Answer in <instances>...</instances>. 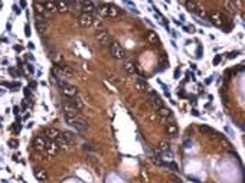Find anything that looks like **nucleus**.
Returning <instances> with one entry per match:
<instances>
[{
    "mask_svg": "<svg viewBox=\"0 0 245 183\" xmlns=\"http://www.w3.org/2000/svg\"><path fill=\"white\" fill-rule=\"evenodd\" d=\"M95 39L98 40V43L100 45H102V46H105V45H108L110 43V33L107 32V30H100V32H97V35H95Z\"/></svg>",
    "mask_w": 245,
    "mask_h": 183,
    "instance_id": "obj_5",
    "label": "nucleus"
},
{
    "mask_svg": "<svg viewBox=\"0 0 245 183\" xmlns=\"http://www.w3.org/2000/svg\"><path fill=\"white\" fill-rule=\"evenodd\" d=\"M123 69L127 72V74H130V75H133V74H136V65L133 63V61H128V59H125L124 62H123Z\"/></svg>",
    "mask_w": 245,
    "mask_h": 183,
    "instance_id": "obj_10",
    "label": "nucleus"
},
{
    "mask_svg": "<svg viewBox=\"0 0 245 183\" xmlns=\"http://www.w3.org/2000/svg\"><path fill=\"white\" fill-rule=\"evenodd\" d=\"M209 20L211 23L215 26H222L225 23V16L222 15L221 12H211L209 13Z\"/></svg>",
    "mask_w": 245,
    "mask_h": 183,
    "instance_id": "obj_4",
    "label": "nucleus"
},
{
    "mask_svg": "<svg viewBox=\"0 0 245 183\" xmlns=\"http://www.w3.org/2000/svg\"><path fill=\"white\" fill-rule=\"evenodd\" d=\"M59 130H56V128H53V127H48V128H45V135L48 137V139L51 140V141H55L58 137H59Z\"/></svg>",
    "mask_w": 245,
    "mask_h": 183,
    "instance_id": "obj_9",
    "label": "nucleus"
},
{
    "mask_svg": "<svg viewBox=\"0 0 245 183\" xmlns=\"http://www.w3.org/2000/svg\"><path fill=\"white\" fill-rule=\"evenodd\" d=\"M25 35H26L28 38L30 36V28H29V25H26V26H25Z\"/></svg>",
    "mask_w": 245,
    "mask_h": 183,
    "instance_id": "obj_32",
    "label": "nucleus"
},
{
    "mask_svg": "<svg viewBox=\"0 0 245 183\" xmlns=\"http://www.w3.org/2000/svg\"><path fill=\"white\" fill-rule=\"evenodd\" d=\"M92 25H95V28H97V29H98V28H101V29H102V23H101V22H95V20H94V23H92Z\"/></svg>",
    "mask_w": 245,
    "mask_h": 183,
    "instance_id": "obj_36",
    "label": "nucleus"
},
{
    "mask_svg": "<svg viewBox=\"0 0 245 183\" xmlns=\"http://www.w3.org/2000/svg\"><path fill=\"white\" fill-rule=\"evenodd\" d=\"M65 120H66V123H68L71 127H74V128L78 130V131H85V130L88 128L87 121L79 116V114H72V116H68V114H66V116H65Z\"/></svg>",
    "mask_w": 245,
    "mask_h": 183,
    "instance_id": "obj_1",
    "label": "nucleus"
},
{
    "mask_svg": "<svg viewBox=\"0 0 245 183\" xmlns=\"http://www.w3.org/2000/svg\"><path fill=\"white\" fill-rule=\"evenodd\" d=\"M26 69H28V71H29V72H30V74H32V72H33V71H35V69H33V66H32V65H30V63H26Z\"/></svg>",
    "mask_w": 245,
    "mask_h": 183,
    "instance_id": "obj_35",
    "label": "nucleus"
},
{
    "mask_svg": "<svg viewBox=\"0 0 245 183\" xmlns=\"http://www.w3.org/2000/svg\"><path fill=\"white\" fill-rule=\"evenodd\" d=\"M192 114H193V116H199V112H197L196 110H193V111H192Z\"/></svg>",
    "mask_w": 245,
    "mask_h": 183,
    "instance_id": "obj_44",
    "label": "nucleus"
},
{
    "mask_svg": "<svg viewBox=\"0 0 245 183\" xmlns=\"http://www.w3.org/2000/svg\"><path fill=\"white\" fill-rule=\"evenodd\" d=\"M33 147H35L38 151L45 150V147H46V139H45L43 135H36L35 140H33Z\"/></svg>",
    "mask_w": 245,
    "mask_h": 183,
    "instance_id": "obj_7",
    "label": "nucleus"
},
{
    "mask_svg": "<svg viewBox=\"0 0 245 183\" xmlns=\"http://www.w3.org/2000/svg\"><path fill=\"white\" fill-rule=\"evenodd\" d=\"M62 69H63V78H65V79H66V78H72L74 72H72V69H71L69 66L62 65Z\"/></svg>",
    "mask_w": 245,
    "mask_h": 183,
    "instance_id": "obj_23",
    "label": "nucleus"
},
{
    "mask_svg": "<svg viewBox=\"0 0 245 183\" xmlns=\"http://www.w3.org/2000/svg\"><path fill=\"white\" fill-rule=\"evenodd\" d=\"M136 89H137V91H144V89H146V85L137 82V84H136Z\"/></svg>",
    "mask_w": 245,
    "mask_h": 183,
    "instance_id": "obj_31",
    "label": "nucleus"
},
{
    "mask_svg": "<svg viewBox=\"0 0 245 183\" xmlns=\"http://www.w3.org/2000/svg\"><path fill=\"white\" fill-rule=\"evenodd\" d=\"M219 62H221V55H216L215 59H213V65H218Z\"/></svg>",
    "mask_w": 245,
    "mask_h": 183,
    "instance_id": "obj_34",
    "label": "nucleus"
},
{
    "mask_svg": "<svg viewBox=\"0 0 245 183\" xmlns=\"http://www.w3.org/2000/svg\"><path fill=\"white\" fill-rule=\"evenodd\" d=\"M45 151H46V154L48 156H56L58 154V151H59V149H58V146H56V143L55 141H46V147H45Z\"/></svg>",
    "mask_w": 245,
    "mask_h": 183,
    "instance_id": "obj_8",
    "label": "nucleus"
},
{
    "mask_svg": "<svg viewBox=\"0 0 245 183\" xmlns=\"http://www.w3.org/2000/svg\"><path fill=\"white\" fill-rule=\"evenodd\" d=\"M56 5H58V10L59 12H62V13L68 12V3H66V2H56Z\"/></svg>",
    "mask_w": 245,
    "mask_h": 183,
    "instance_id": "obj_26",
    "label": "nucleus"
},
{
    "mask_svg": "<svg viewBox=\"0 0 245 183\" xmlns=\"http://www.w3.org/2000/svg\"><path fill=\"white\" fill-rule=\"evenodd\" d=\"M62 135L65 137L66 140H74V139H75V135H74L71 131H63V133H62Z\"/></svg>",
    "mask_w": 245,
    "mask_h": 183,
    "instance_id": "obj_30",
    "label": "nucleus"
},
{
    "mask_svg": "<svg viewBox=\"0 0 245 183\" xmlns=\"http://www.w3.org/2000/svg\"><path fill=\"white\" fill-rule=\"evenodd\" d=\"M19 111H20V110H19V107H15V108H13V114H16V116L19 114Z\"/></svg>",
    "mask_w": 245,
    "mask_h": 183,
    "instance_id": "obj_40",
    "label": "nucleus"
},
{
    "mask_svg": "<svg viewBox=\"0 0 245 183\" xmlns=\"http://www.w3.org/2000/svg\"><path fill=\"white\" fill-rule=\"evenodd\" d=\"M108 7H110V5H101V6L98 7V13H100L102 17H107V16H108Z\"/></svg>",
    "mask_w": 245,
    "mask_h": 183,
    "instance_id": "obj_24",
    "label": "nucleus"
},
{
    "mask_svg": "<svg viewBox=\"0 0 245 183\" xmlns=\"http://www.w3.org/2000/svg\"><path fill=\"white\" fill-rule=\"evenodd\" d=\"M68 101L75 107V110H77V111H79V110H82V108H84V101H82L78 95H77V97H74V98H71V100H68Z\"/></svg>",
    "mask_w": 245,
    "mask_h": 183,
    "instance_id": "obj_16",
    "label": "nucleus"
},
{
    "mask_svg": "<svg viewBox=\"0 0 245 183\" xmlns=\"http://www.w3.org/2000/svg\"><path fill=\"white\" fill-rule=\"evenodd\" d=\"M7 144H9V147H10V149H17V147H19V140H16V139H10V140L7 141Z\"/></svg>",
    "mask_w": 245,
    "mask_h": 183,
    "instance_id": "obj_28",
    "label": "nucleus"
},
{
    "mask_svg": "<svg viewBox=\"0 0 245 183\" xmlns=\"http://www.w3.org/2000/svg\"><path fill=\"white\" fill-rule=\"evenodd\" d=\"M172 179H173V180H176L177 183H180V182H182V180H180L179 177H176V176H172Z\"/></svg>",
    "mask_w": 245,
    "mask_h": 183,
    "instance_id": "obj_42",
    "label": "nucleus"
},
{
    "mask_svg": "<svg viewBox=\"0 0 245 183\" xmlns=\"http://www.w3.org/2000/svg\"><path fill=\"white\" fill-rule=\"evenodd\" d=\"M225 9H227L229 13H235V12H236L235 3H234V2H225Z\"/></svg>",
    "mask_w": 245,
    "mask_h": 183,
    "instance_id": "obj_27",
    "label": "nucleus"
},
{
    "mask_svg": "<svg viewBox=\"0 0 245 183\" xmlns=\"http://www.w3.org/2000/svg\"><path fill=\"white\" fill-rule=\"evenodd\" d=\"M15 49H16V51H22V46H17V45H16V46H15Z\"/></svg>",
    "mask_w": 245,
    "mask_h": 183,
    "instance_id": "obj_45",
    "label": "nucleus"
},
{
    "mask_svg": "<svg viewBox=\"0 0 245 183\" xmlns=\"http://www.w3.org/2000/svg\"><path fill=\"white\" fill-rule=\"evenodd\" d=\"M43 7H45V10H46V12H51V13H53V12H56V10H58V5H56V2H45V3H43Z\"/></svg>",
    "mask_w": 245,
    "mask_h": 183,
    "instance_id": "obj_18",
    "label": "nucleus"
},
{
    "mask_svg": "<svg viewBox=\"0 0 245 183\" xmlns=\"http://www.w3.org/2000/svg\"><path fill=\"white\" fill-rule=\"evenodd\" d=\"M35 177L39 182H45V180H48V173H46V170H43V169H36L35 170Z\"/></svg>",
    "mask_w": 245,
    "mask_h": 183,
    "instance_id": "obj_17",
    "label": "nucleus"
},
{
    "mask_svg": "<svg viewBox=\"0 0 245 183\" xmlns=\"http://www.w3.org/2000/svg\"><path fill=\"white\" fill-rule=\"evenodd\" d=\"M197 58H202V49H200V46L197 48V55H196Z\"/></svg>",
    "mask_w": 245,
    "mask_h": 183,
    "instance_id": "obj_39",
    "label": "nucleus"
},
{
    "mask_svg": "<svg viewBox=\"0 0 245 183\" xmlns=\"http://www.w3.org/2000/svg\"><path fill=\"white\" fill-rule=\"evenodd\" d=\"M185 6H186L188 12H192V13H195V12H196V9H199L196 2H185Z\"/></svg>",
    "mask_w": 245,
    "mask_h": 183,
    "instance_id": "obj_22",
    "label": "nucleus"
},
{
    "mask_svg": "<svg viewBox=\"0 0 245 183\" xmlns=\"http://www.w3.org/2000/svg\"><path fill=\"white\" fill-rule=\"evenodd\" d=\"M78 23H79L81 28H90L94 23V16L88 15V13H81L78 16Z\"/></svg>",
    "mask_w": 245,
    "mask_h": 183,
    "instance_id": "obj_2",
    "label": "nucleus"
},
{
    "mask_svg": "<svg viewBox=\"0 0 245 183\" xmlns=\"http://www.w3.org/2000/svg\"><path fill=\"white\" fill-rule=\"evenodd\" d=\"M81 5H82V13L91 15L95 10V5L92 2H81Z\"/></svg>",
    "mask_w": 245,
    "mask_h": 183,
    "instance_id": "obj_14",
    "label": "nucleus"
},
{
    "mask_svg": "<svg viewBox=\"0 0 245 183\" xmlns=\"http://www.w3.org/2000/svg\"><path fill=\"white\" fill-rule=\"evenodd\" d=\"M62 92H63L66 97H68V98H74V97L78 95V88H77L75 85L68 84V85H65V87L62 88Z\"/></svg>",
    "mask_w": 245,
    "mask_h": 183,
    "instance_id": "obj_6",
    "label": "nucleus"
},
{
    "mask_svg": "<svg viewBox=\"0 0 245 183\" xmlns=\"http://www.w3.org/2000/svg\"><path fill=\"white\" fill-rule=\"evenodd\" d=\"M235 56H238V52H231V54L228 55V58H229V59H234Z\"/></svg>",
    "mask_w": 245,
    "mask_h": 183,
    "instance_id": "obj_37",
    "label": "nucleus"
},
{
    "mask_svg": "<svg viewBox=\"0 0 245 183\" xmlns=\"http://www.w3.org/2000/svg\"><path fill=\"white\" fill-rule=\"evenodd\" d=\"M146 39H147L149 43H157L159 42V36H157V33H156V32H149L147 36H146Z\"/></svg>",
    "mask_w": 245,
    "mask_h": 183,
    "instance_id": "obj_21",
    "label": "nucleus"
},
{
    "mask_svg": "<svg viewBox=\"0 0 245 183\" xmlns=\"http://www.w3.org/2000/svg\"><path fill=\"white\" fill-rule=\"evenodd\" d=\"M179 74H180V71H179V69H176V71H174V78H176V79H177V77H179Z\"/></svg>",
    "mask_w": 245,
    "mask_h": 183,
    "instance_id": "obj_41",
    "label": "nucleus"
},
{
    "mask_svg": "<svg viewBox=\"0 0 245 183\" xmlns=\"http://www.w3.org/2000/svg\"><path fill=\"white\" fill-rule=\"evenodd\" d=\"M13 12H15V13H17V15H19V13H20V12H22V10H20V9H19V6H16V5H15V6H13Z\"/></svg>",
    "mask_w": 245,
    "mask_h": 183,
    "instance_id": "obj_38",
    "label": "nucleus"
},
{
    "mask_svg": "<svg viewBox=\"0 0 245 183\" xmlns=\"http://www.w3.org/2000/svg\"><path fill=\"white\" fill-rule=\"evenodd\" d=\"M36 30H38V33L39 35H43V33H45L46 32V25H45V20H43L42 17H36Z\"/></svg>",
    "mask_w": 245,
    "mask_h": 183,
    "instance_id": "obj_11",
    "label": "nucleus"
},
{
    "mask_svg": "<svg viewBox=\"0 0 245 183\" xmlns=\"http://www.w3.org/2000/svg\"><path fill=\"white\" fill-rule=\"evenodd\" d=\"M13 160H15V162H17V160H19V156H17V154H13Z\"/></svg>",
    "mask_w": 245,
    "mask_h": 183,
    "instance_id": "obj_43",
    "label": "nucleus"
},
{
    "mask_svg": "<svg viewBox=\"0 0 245 183\" xmlns=\"http://www.w3.org/2000/svg\"><path fill=\"white\" fill-rule=\"evenodd\" d=\"M196 15H197V16H200V17H203V16H206L205 10H196Z\"/></svg>",
    "mask_w": 245,
    "mask_h": 183,
    "instance_id": "obj_33",
    "label": "nucleus"
},
{
    "mask_svg": "<svg viewBox=\"0 0 245 183\" xmlns=\"http://www.w3.org/2000/svg\"><path fill=\"white\" fill-rule=\"evenodd\" d=\"M55 143H56V146H58L59 150H66V149H68V140H66L65 137L62 135V133L59 134V137L55 140Z\"/></svg>",
    "mask_w": 245,
    "mask_h": 183,
    "instance_id": "obj_12",
    "label": "nucleus"
},
{
    "mask_svg": "<svg viewBox=\"0 0 245 183\" xmlns=\"http://www.w3.org/2000/svg\"><path fill=\"white\" fill-rule=\"evenodd\" d=\"M110 52H111V55H113L116 59L124 58V49L121 48V45L118 42H111V45H110Z\"/></svg>",
    "mask_w": 245,
    "mask_h": 183,
    "instance_id": "obj_3",
    "label": "nucleus"
},
{
    "mask_svg": "<svg viewBox=\"0 0 245 183\" xmlns=\"http://www.w3.org/2000/svg\"><path fill=\"white\" fill-rule=\"evenodd\" d=\"M166 133H167L169 135H176L177 133H179V128H177V126H176L174 123H172V124H167Z\"/></svg>",
    "mask_w": 245,
    "mask_h": 183,
    "instance_id": "obj_19",
    "label": "nucleus"
},
{
    "mask_svg": "<svg viewBox=\"0 0 245 183\" xmlns=\"http://www.w3.org/2000/svg\"><path fill=\"white\" fill-rule=\"evenodd\" d=\"M118 15H120V9H118L117 6H113V5H110V7H108V16H107V19H116V17H118Z\"/></svg>",
    "mask_w": 245,
    "mask_h": 183,
    "instance_id": "obj_15",
    "label": "nucleus"
},
{
    "mask_svg": "<svg viewBox=\"0 0 245 183\" xmlns=\"http://www.w3.org/2000/svg\"><path fill=\"white\" fill-rule=\"evenodd\" d=\"M157 114H159L162 118H167V117L172 116V111H170L169 108H166V107H160V108L157 110Z\"/></svg>",
    "mask_w": 245,
    "mask_h": 183,
    "instance_id": "obj_20",
    "label": "nucleus"
},
{
    "mask_svg": "<svg viewBox=\"0 0 245 183\" xmlns=\"http://www.w3.org/2000/svg\"><path fill=\"white\" fill-rule=\"evenodd\" d=\"M35 7H36V12H38V13H42V15H43V13L46 12V10H45V7H43V3L36 2V3H35Z\"/></svg>",
    "mask_w": 245,
    "mask_h": 183,
    "instance_id": "obj_29",
    "label": "nucleus"
},
{
    "mask_svg": "<svg viewBox=\"0 0 245 183\" xmlns=\"http://www.w3.org/2000/svg\"><path fill=\"white\" fill-rule=\"evenodd\" d=\"M62 107H63V112H65V116H66V114H68V116H72V114H78V111L75 110V107H74L69 101H65Z\"/></svg>",
    "mask_w": 245,
    "mask_h": 183,
    "instance_id": "obj_13",
    "label": "nucleus"
},
{
    "mask_svg": "<svg viewBox=\"0 0 245 183\" xmlns=\"http://www.w3.org/2000/svg\"><path fill=\"white\" fill-rule=\"evenodd\" d=\"M169 147H170V144L167 143V141H160L159 144H157V151H167L169 150Z\"/></svg>",
    "mask_w": 245,
    "mask_h": 183,
    "instance_id": "obj_25",
    "label": "nucleus"
}]
</instances>
